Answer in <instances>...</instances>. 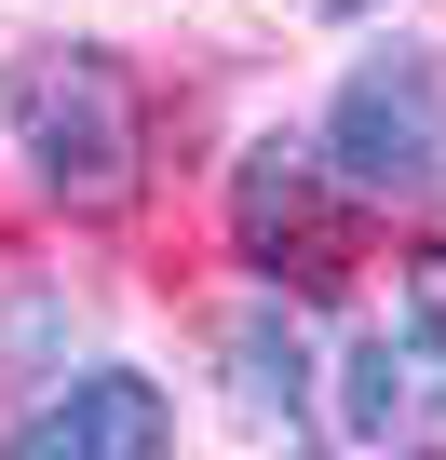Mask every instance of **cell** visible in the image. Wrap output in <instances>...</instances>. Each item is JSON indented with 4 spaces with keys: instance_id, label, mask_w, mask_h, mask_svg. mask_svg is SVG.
I'll list each match as a JSON object with an SVG mask.
<instances>
[{
    "instance_id": "8992f818",
    "label": "cell",
    "mask_w": 446,
    "mask_h": 460,
    "mask_svg": "<svg viewBox=\"0 0 446 460\" xmlns=\"http://www.w3.org/2000/svg\"><path fill=\"white\" fill-rule=\"evenodd\" d=\"M231 393H244L258 420H298V406H311V352H298V325H284V298L231 325Z\"/></svg>"
},
{
    "instance_id": "7a4b0ae2",
    "label": "cell",
    "mask_w": 446,
    "mask_h": 460,
    "mask_svg": "<svg viewBox=\"0 0 446 460\" xmlns=\"http://www.w3.org/2000/svg\"><path fill=\"white\" fill-rule=\"evenodd\" d=\"M325 149H338L352 203H433L446 190V68L433 55H365L338 122H325Z\"/></svg>"
},
{
    "instance_id": "277c9868",
    "label": "cell",
    "mask_w": 446,
    "mask_h": 460,
    "mask_svg": "<svg viewBox=\"0 0 446 460\" xmlns=\"http://www.w3.org/2000/svg\"><path fill=\"white\" fill-rule=\"evenodd\" d=\"M231 230H244V258L284 271V285H338V258H352L338 176H311V149H258L244 190H231Z\"/></svg>"
},
{
    "instance_id": "5b68a950",
    "label": "cell",
    "mask_w": 446,
    "mask_h": 460,
    "mask_svg": "<svg viewBox=\"0 0 446 460\" xmlns=\"http://www.w3.org/2000/svg\"><path fill=\"white\" fill-rule=\"evenodd\" d=\"M14 460H176V420L136 366H95V379H55L14 420Z\"/></svg>"
},
{
    "instance_id": "52a82bcc",
    "label": "cell",
    "mask_w": 446,
    "mask_h": 460,
    "mask_svg": "<svg viewBox=\"0 0 446 460\" xmlns=\"http://www.w3.org/2000/svg\"><path fill=\"white\" fill-rule=\"evenodd\" d=\"M325 14H379V0H325Z\"/></svg>"
},
{
    "instance_id": "ba28073f",
    "label": "cell",
    "mask_w": 446,
    "mask_h": 460,
    "mask_svg": "<svg viewBox=\"0 0 446 460\" xmlns=\"http://www.w3.org/2000/svg\"><path fill=\"white\" fill-rule=\"evenodd\" d=\"M433 312H446V258H433Z\"/></svg>"
},
{
    "instance_id": "6da1fadb",
    "label": "cell",
    "mask_w": 446,
    "mask_h": 460,
    "mask_svg": "<svg viewBox=\"0 0 446 460\" xmlns=\"http://www.w3.org/2000/svg\"><path fill=\"white\" fill-rule=\"evenodd\" d=\"M0 109H14L28 176H41L55 203L109 217V203L136 190V95H122L109 55H14V68H0Z\"/></svg>"
},
{
    "instance_id": "3957f363",
    "label": "cell",
    "mask_w": 446,
    "mask_h": 460,
    "mask_svg": "<svg viewBox=\"0 0 446 460\" xmlns=\"http://www.w3.org/2000/svg\"><path fill=\"white\" fill-rule=\"evenodd\" d=\"M338 420H352L365 447H392V460H446V312H433V298H406L392 325L352 339Z\"/></svg>"
}]
</instances>
